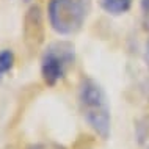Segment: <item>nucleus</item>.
Returning a JSON list of instances; mask_svg holds the SVG:
<instances>
[{
  "label": "nucleus",
  "mask_w": 149,
  "mask_h": 149,
  "mask_svg": "<svg viewBox=\"0 0 149 149\" xmlns=\"http://www.w3.org/2000/svg\"><path fill=\"white\" fill-rule=\"evenodd\" d=\"M79 108L85 123L102 140L111 134V113L104 88L91 77H83L79 85Z\"/></svg>",
  "instance_id": "nucleus-1"
},
{
  "label": "nucleus",
  "mask_w": 149,
  "mask_h": 149,
  "mask_svg": "<svg viewBox=\"0 0 149 149\" xmlns=\"http://www.w3.org/2000/svg\"><path fill=\"white\" fill-rule=\"evenodd\" d=\"M75 61V49L68 41L50 42L41 55V77L44 83L55 86L66 77Z\"/></svg>",
  "instance_id": "nucleus-2"
},
{
  "label": "nucleus",
  "mask_w": 149,
  "mask_h": 149,
  "mask_svg": "<svg viewBox=\"0 0 149 149\" xmlns=\"http://www.w3.org/2000/svg\"><path fill=\"white\" fill-rule=\"evenodd\" d=\"M47 17L55 33L69 36L82 29L85 10L77 0H50L47 5Z\"/></svg>",
  "instance_id": "nucleus-3"
},
{
  "label": "nucleus",
  "mask_w": 149,
  "mask_h": 149,
  "mask_svg": "<svg viewBox=\"0 0 149 149\" xmlns=\"http://www.w3.org/2000/svg\"><path fill=\"white\" fill-rule=\"evenodd\" d=\"M24 39L29 49H38L44 39L42 11L38 5H31L24 16Z\"/></svg>",
  "instance_id": "nucleus-4"
},
{
  "label": "nucleus",
  "mask_w": 149,
  "mask_h": 149,
  "mask_svg": "<svg viewBox=\"0 0 149 149\" xmlns=\"http://www.w3.org/2000/svg\"><path fill=\"white\" fill-rule=\"evenodd\" d=\"M100 8L107 14L111 16H121L126 14L134 5V0H99Z\"/></svg>",
  "instance_id": "nucleus-5"
},
{
  "label": "nucleus",
  "mask_w": 149,
  "mask_h": 149,
  "mask_svg": "<svg viewBox=\"0 0 149 149\" xmlns=\"http://www.w3.org/2000/svg\"><path fill=\"white\" fill-rule=\"evenodd\" d=\"M135 135L140 146L144 149H149V118H143L136 123Z\"/></svg>",
  "instance_id": "nucleus-6"
},
{
  "label": "nucleus",
  "mask_w": 149,
  "mask_h": 149,
  "mask_svg": "<svg viewBox=\"0 0 149 149\" xmlns=\"http://www.w3.org/2000/svg\"><path fill=\"white\" fill-rule=\"evenodd\" d=\"M14 66V54L11 49H2L0 50V80L13 69Z\"/></svg>",
  "instance_id": "nucleus-7"
},
{
  "label": "nucleus",
  "mask_w": 149,
  "mask_h": 149,
  "mask_svg": "<svg viewBox=\"0 0 149 149\" xmlns=\"http://www.w3.org/2000/svg\"><path fill=\"white\" fill-rule=\"evenodd\" d=\"M25 149H66L63 144L54 143V141H41V143H33Z\"/></svg>",
  "instance_id": "nucleus-8"
},
{
  "label": "nucleus",
  "mask_w": 149,
  "mask_h": 149,
  "mask_svg": "<svg viewBox=\"0 0 149 149\" xmlns=\"http://www.w3.org/2000/svg\"><path fill=\"white\" fill-rule=\"evenodd\" d=\"M141 17L144 27L149 30V0H141Z\"/></svg>",
  "instance_id": "nucleus-9"
},
{
  "label": "nucleus",
  "mask_w": 149,
  "mask_h": 149,
  "mask_svg": "<svg viewBox=\"0 0 149 149\" xmlns=\"http://www.w3.org/2000/svg\"><path fill=\"white\" fill-rule=\"evenodd\" d=\"M144 63H146V68L149 71V38L146 41V46H144Z\"/></svg>",
  "instance_id": "nucleus-10"
}]
</instances>
